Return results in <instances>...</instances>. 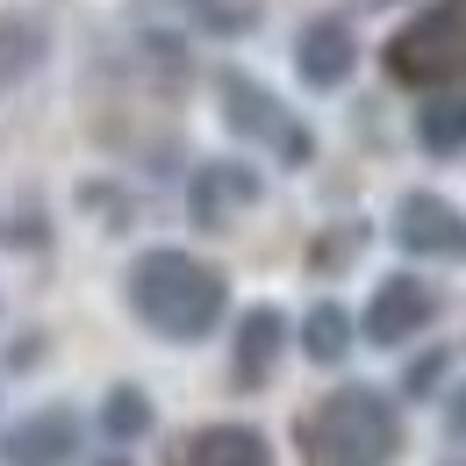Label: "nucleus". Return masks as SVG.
<instances>
[{
  "instance_id": "nucleus-1",
  "label": "nucleus",
  "mask_w": 466,
  "mask_h": 466,
  "mask_svg": "<svg viewBox=\"0 0 466 466\" xmlns=\"http://www.w3.org/2000/svg\"><path fill=\"white\" fill-rule=\"evenodd\" d=\"M129 309L158 330V338H173V345H194V338H208L216 323H223V309H230V288H223V273L216 266H201L194 251H144L137 266H129Z\"/></svg>"
},
{
  "instance_id": "nucleus-2",
  "label": "nucleus",
  "mask_w": 466,
  "mask_h": 466,
  "mask_svg": "<svg viewBox=\"0 0 466 466\" xmlns=\"http://www.w3.org/2000/svg\"><path fill=\"white\" fill-rule=\"evenodd\" d=\"M309 466H388L402 452V416L373 388H338L301 416Z\"/></svg>"
},
{
  "instance_id": "nucleus-3",
  "label": "nucleus",
  "mask_w": 466,
  "mask_h": 466,
  "mask_svg": "<svg viewBox=\"0 0 466 466\" xmlns=\"http://www.w3.org/2000/svg\"><path fill=\"white\" fill-rule=\"evenodd\" d=\"M388 79H402L416 94H452L466 86V0H438L423 7L409 29L388 36Z\"/></svg>"
},
{
  "instance_id": "nucleus-4",
  "label": "nucleus",
  "mask_w": 466,
  "mask_h": 466,
  "mask_svg": "<svg viewBox=\"0 0 466 466\" xmlns=\"http://www.w3.org/2000/svg\"><path fill=\"white\" fill-rule=\"evenodd\" d=\"M431 316H438V294L423 288V280H409V273H395L388 288L373 294V309H366V338H373V345H402Z\"/></svg>"
},
{
  "instance_id": "nucleus-5",
  "label": "nucleus",
  "mask_w": 466,
  "mask_h": 466,
  "mask_svg": "<svg viewBox=\"0 0 466 466\" xmlns=\"http://www.w3.org/2000/svg\"><path fill=\"white\" fill-rule=\"evenodd\" d=\"M409 251H438V258H466V223L452 216V201L438 194H409L402 201V223H395Z\"/></svg>"
},
{
  "instance_id": "nucleus-6",
  "label": "nucleus",
  "mask_w": 466,
  "mask_h": 466,
  "mask_svg": "<svg viewBox=\"0 0 466 466\" xmlns=\"http://www.w3.org/2000/svg\"><path fill=\"white\" fill-rule=\"evenodd\" d=\"M173 466H273V452L244 423H208V431H194V438L173 445Z\"/></svg>"
},
{
  "instance_id": "nucleus-7",
  "label": "nucleus",
  "mask_w": 466,
  "mask_h": 466,
  "mask_svg": "<svg viewBox=\"0 0 466 466\" xmlns=\"http://www.w3.org/2000/svg\"><path fill=\"white\" fill-rule=\"evenodd\" d=\"M79 452V431H72V416H36V423H22V431H7V445H0V460L7 466H65Z\"/></svg>"
},
{
  "instance_id": "nucleus-8",
  "label": "nucleus",
  "mask_w": 466,
  "mask_h": 466,
  "mask_svg": "<svg viewBox=\"0 0 466 466\" xmlns=\"http://www.w3.org/2000/svg\"><path fill=\"white\" fill-rule=\"evenodd\" d=\"M280 338H288L280 309H251V316H244V338H237V380H244V388L273 373V359H280Z\"/></svg>"
},
{
  "instance_id": "nucleus-9",
  "label": "nucleus",
  "mask_w": 466,
  "mask_h": 466,
  "mask_svg": "<svg viewBox=\"0 0 466 466\" xmlns=\"http://www.w3.org/2000/svg\"><path fill=\"white\" fill-rule=\"evenodd\" d=\"M223 86H230V122H244V129H273L288 158H309V144H301V129H294V122L280 116L273 101H258V94H251V79H223Z\"/></svg>"
},
{
  "instance_id": "nucleus-10",
  "label": "nucleus",
  "mask_w": 466,
  "mask_h": 466,
  "mask_svg": "<svg viewBox=\"0 0 466 466\" xmlns=\"http://www.w3.org/2000/svg\"><path fill=\"white\" fill-rule=\"evenodd\" d=\"M345 65H351V36H345V22H316V29L301 36V72H309L316 86L345 79Z\"/></svg>"
},
{
  "instance_id": "nucleus-11",
  "label": "nucleus",
  "mask_w": 466,
  "mask_h": 466,
  "mask_svg": "<svg viewBox=\"0 0 466 466\" xmlns=\"http://www.w3.org/2000/svg\"><path fill=\"white\" fill-rule=\"evenodd\" d=\"M423 144H431V151H460V144H466V94H460V101H431V108H423Z\"/></svg>"
},
{
  "instance_id": "nucleus-12",
  "label": "nucleus",
  "mask_w": 466,
  "mask_h": 466,
  "mask_svg": "<svg viewBox=\"0 0 466 466\" xmlns=\"http://www.w3.org/2000/svg\"><path fill=\"white\" fill-rule=\"evenodd\" d=\"M345 345H351L345 309H330V301H323V309L309 316V359H323V366H330V359H345Z\"/></svg>"
},
{
  "instance_id": "nucleus-13",
  "label": "nucleus",
  "mask_w": 466,
  "mask_h": 466,
  "mask_svg": "<svg viewBox=\"0 0 466 466\" xmlns=\"http://www.w3.org/2000/svg\"><path fill=\"white\" fill-rule=\"evenodd\" d=\"M151 423V402H137V388H116V402H108V431L116 438H137Z\"/></svg>"
},
{
  "instance_id": "nucleus-14",
  "label": "nucleus",
  "mask_w": 466,
  "mask_h": 466,
  "mask_svg": "<svg viewBox=\"0 0 466 466\" xmlns=\"http://www.w3.org/2000/svg\"><path fill=\"white\" fill-rule=\"evenodd\" d=\"M15 65H22V36H15V29H0V86L15 79Z\"/></svg>"
},
{
  "instance_id": "nucleus-15",
  "label": "nucleus",
  "mask_w": 466,
  "mask_h": 466,
  "mask_svg": "<svg viewBox=\"0 0 466 466\" xmlns=\"http://www.w3.org/2000/svg\"><path fill=\"white\" fill-rule=\"evenodd\" d=\"M452 423H460V431H466V402H460V409H452Z\"/></svg>"
}]
</instances>
